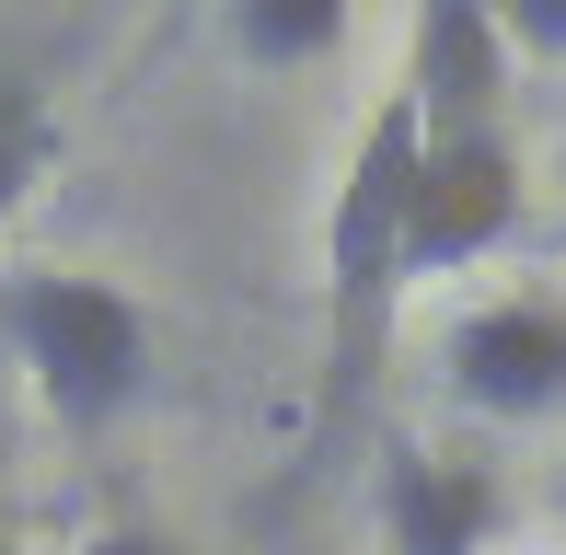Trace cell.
Listing matches in <instances>:
<instances>
[{"label":"cell","mask_w":566,"mask_h":555,"mask_svg":"<svg viewBox=\"0 0 566 555\" xmlns=\"http://www.w3.org/2000/svg\"><path fill=\"white\" fill-rule=\"evenodd\" d=\"M417 105L381 93L370 128L347 150L336 220H324V406H313V451L347 440V417L370 406V370L394 347V301H405V186H417Z\"/></svg>","instance_id":"1"},{"label":"cell","mask_w":566,"mask_h":555,"mask_svg":"<svg viewBox=\"0 0 566 555\" xmlns=\"http://www.w3.org/2000/svg\"><path fill=\"white\" fill-rule=\"evenodd\" d=\"M0 347H12L23 394H35L70 440L116 428L150 394V313L116 290V278H82V266L0 278Z\"/></svg>","instance_id":"2"},{"label":"cell","mask_w":566,"mask_h":555,"mask_svg":"<svg viewBox=\"0 0 566 555\" xmlns=\"http://www.w3.org/2000/svg\"><path fill=\"white\" fill-rule=\"evenodd\" d=\"M521 150L509 128H462V139H417V186H405V290L417 278H462L521 243Z\"/></svg>","instance_id":"3"},{"label":"cell","mask_w":566,"mask_h":555,"mask_svg":"<svg viewBox=\"0 0 566 555\" xmlns=\"http://www.w3.org/2000/svg\"><path fill=\"white\" fill-rule=\"evenodd\" d=\"M440 383H451V406H474L497 428L555 417L566 406V301H544V290L462 301L440 324Z\"/></svg>","instance_id":"4"},{"label":"cell","mask_w":566,"mask_h":555,"mask_svg":"<svg viewBox=\"0 0 566 555\" xmlns=\"http://www.w3.org/2000/svg\"><path fill=\"white\" fill-rule=\"evenodd\" d=\"M370 510H381V555H485V544L509 533L497 463H474V451H428V440H381Z\"/></svg>","instance_id":"5"},{"label":"cell","mask_w":566,"mask_h":555,"mask_svg":"<svg viewBox=\"0 0 566 555\" xmlns=\"http://www.w3.org/2000/svg\"><path fill=\"white\" fill-rule=\"evenodd\" d=\"M509 82H521V59L497 46V12L485 0H428L417 23H405V105H417L428 139H462V128H509Z\"/></svg>","instance_id":"6"},{"label":"cell","mask_w":566,"mask_h":555,"mask_svg":"<svg viewBox=\"0 0 566 555\" xmlns=\"http://www.w3.org/2000/svg\"><path fill=\"white\" fill-rule=\"evenodd\" d=\"M231 46H243L254 70H301V59H336L347 46V12L336 0H243V12H231Z\"/></svg>","instance_id":"7"},{"label":"cell","mask_w":566,"mask_h":555,"mask_svg":"<svg viewBox=\"0 0 566 555\" xmlns=\"http://www.w3.org/2000/svg\"><path fill=\"white\" fill-rule=\"evenodd\" d=\"M59 174V116H46L35 82H0V232H12V209Z\"/></svg>","instance_id":"8"},{"label":"cell","mask_w":566,"mask_h":555,"mask_svg":"<svg viewBox=\"0 0 566 555\" xmlns=\"http://www.w3.org/2000/svg\"><path fill=\"white\" fill-rule=\"evenodd\" d=\"M509 59H566V0H485Z\"/></svg>","instance_id":"9"},{"label":"cell","mask_w":566,"mask_h":555,"mask_svg":"<svg viewBox=\"0 0 566 555\" xmlns=\"http://www.w3.org/2000/svg\"><path fill=\"white\" fill-rule=\"evenodd\" d=\"M82 555H197L174 533H139V521H105V533H82Z\"/></svg>","instance_id":"10"},{"label":"cell","mask_w":566,"mask_h":555,"mask_svg":"<svg viewBox=\"0 0 566 555\" xmlns=\"http://www.w3.org/2000/svg\"><path fill=\"white\" fill-rule=\"evenodd\" d=\"M555 521H566V486H555Z\"/></svg>","instance_id":"11"}]
</instances>
